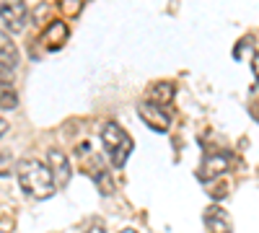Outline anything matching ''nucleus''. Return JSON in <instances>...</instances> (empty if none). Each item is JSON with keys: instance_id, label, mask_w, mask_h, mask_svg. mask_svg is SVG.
I'll use <instances>...</instances> for the list:
<instances>
[{"instance_id": "5", "label": "nucleus", "mask_w": 259, "mask_h": 233, "mask_svg": "<svg viewBox=\"0 0 259 233\" xmlns=\"http://www.w3.org/2000/svg\"><path fill=\"white\" fill-rule=\"evenodd\" d=\"M138 114H140V119H143L153 132H168L171 114H168L163 107H156V104H150V101H140V104H138Z\"/></svg>"}, {"instance_id": "19", "label": "nucleus", "mask_w": 259, "mask_h": 233, "mask_svg": "<svg viewBox=\"0 0 259 233\" xmlns=\"http://www.w3.org/2000/svg\"><path fill=\"white\" fill-rule=\"evenodd\" d=\"M0 233H6V230H0Z\"/></svg>"}, {"instance_id": "7", "label": "nucleus", "mask_w": 259, "mask_h": 233, "mask_svg": "<svg viewBox=\"0 0 259 233\" xmlns=\"http://www.w3.org/2000/svg\"><path fill=\"white\" fill-rule=\"evenodd\" d=\"M228 168H231V153H226V151L210 153V156H205L197 176H200V179H215V176H223Z\"/></svg>"}, {"instance_id": "6", "label": "nucleus", "mask_w": 259, "mask_h": 233, "mask_svg": "<svg viewBox=\"0 0 259 233\" xmlns=\"http://www.w3.org/2000/svg\"><path fill=\"white\" fill-rule=\"evenodd\" d=\"M47 166L52 171V179L57 187H68L70 184V176H73V166L68 161V156H65L62 151H57V148H52V151L47 153Z\"/></svg>"}, {"instance_id": "8", "label": "nucleus", "mask_w": 259, "mask_h": 233, "mask_svg": "<svg viewBox=\"0 0 259 233\" xmlns=\"http://www.w3.org/2000/svg\"><path fill=\"white\" fill-rule=\"evenodd\" d=\"M205 230L207 233H233V223H231V215L226 213V210L221 205H210L205 210Z\"/></svg>"}, {"instance_id": "17", "label": "nucleus", "mask_w": 259, "mask_h": 233, "mask_svg": "<svg viewBox=\"0 0 259 233\" xmlns=\"http://www.w3.org/2000/svg\"><path fill=\"white\" fill-rule=\"evenodd\" d=\"M6 132H8V122H6L3 117H0V137H3Z\"/></svg>"}, {"instance_id": "12", "label": "nucleus", "mask_w": 259, "mask_h": 233, "mask_svg": "<svg viewBox=\"0 0 259 233\" xmlns=\"http://www.w3.org/2000/svg\"><path fill=\"white\" fill-rule=\"evenodd\" d=\"M18 107V96H16V91H0V109H6V112H13Z\"/></svg>"}, {"instance_id": "3", "label": "nucleus", "mask_w": 259, "mask_h": 233, "mask_svg": "<svg viewBox=\"0 0 259 233\" xmlns=\"http://www.w3.org/2000/svg\"><path fill=\"white\" fill-rule=\"evenodd\" d=\"M78 156H80V161H83V163H80V166H83V171L94 179V184H96L99 192L106 195V197L114 195V181H112L109 171H106V166H104L101 156L91 151V145H89V143L78 145Z\"/></svg>"}, {"instance_id": "18", "label": "nucleus", "mask_w": 259, "mask_h": 233, "mask_svg": "<svg viewBox=\"0 0 259 233\" xmlns=\"http://www.w3.org/2000/svg\"><path fill=\"white\" fill-rule=\"evenodd\" d=\"M119 233H138V230H133V228H124V230H119Z\"/></svg>"}, {"instance_id": "4", "label": "nucleus", "mask_w": 259, "mask_h": 233, "mask_svg": "<svg viewBox=\"0 0 259 233\" xmlns=\"http://www.w3.org/2000/svg\"><path fill=\"white\" fill-rule=\"evenodd\" d=\"M0 18H3L8 31H13V34L24 31L26 18H29L26 3L24 0H0Z\"/></svg>"}, {"instance_id": "16", "label": "nucleus", "mask_w": 259, "mask_h": 233, "mask_svg": "<svg viewBox=\"0 0 259 233\" xmlns=\"http://www.w3.org/2000/svg\"><path fill=\"white\" fill-rule=\"evenodd\" d=\"M251 70H254V75H256V80H259V52H256L254 60H251Z\"/></svg>"}, {"instance_id": "9", "label": "nucleus", "mask_w": 259, "mask_h": 233, "mask_svg": "<svg viewBox=\"0 0 259 233\" xmlns=\"http://www.w3.org/2000/svg\"><path fill=\"white\" fill-rule=\"evenodd\" d=\"M68 26H65V21H60V18H55V21H50L47 24V29H45V47L50 50V52H57V50H62V44L68 41Z\"/></svg>"}, {"instance_id": "10", "label": "nucleus", "mask_w": 259, "mask_h": 233, "mask_svg": "<svg viewBox=\"0 0 259 233\" xmlns=\"http://www.w3.org/2000/svg\"><path fill=\"white\" fill-rule=\"evenodd\" d=\"M174 83L171 80H158V83H153L150 86V91H148V101L150 104H156V107H168L171 101H174Z\"/></svg>"}, {"instance_id": "11", "label": "nucleus", "mask_w": 259, "mask_h": 233, "mask_svg": "<svg viewBox=\"0 0 259 233\" xmlns=\"http://www.w3.org/2000/svg\"><path fill=\"white\" fill-rule=\"evenodd\" d=\"M21 62V55L13 44V39L6 34V31H0V65H8L16 70V65Z\"/></svg>"}, {"instance_id": "14", "label": "nucleus", "mask_w": 259, "mask_h": 233, "mask_svg": "<svg viewBox=\"0 0 259 233\" xmlns=\"http://www.w3.org/2000/svg\"><path fill=\"white\" fill-rule=\"evenodd\" d=\"M0 83H3V86H11L13 83V68L0 65Z\"/></svg>"}, {"instance_id": "15", "label": "nucleus", "mask_w": 259, "mask_h": 233, "mask_svg": "<svg viewBox=\"0 0 259 233\" xmlns=\"http://www.w3.org/2000/svg\"><path fill=\"white\" fill-rule=\"evenodd\" d=\"M85 233H106V225H104V223H99V220H94L89 228H85Z\"/></svg>"}, {"instance_id": "13", "label": "nucleus", "mask_w": 259, "mask_h": 233, "mask_svg": "<svg viewBox=\"0 0 259 233\" xmlns=\"http://www.w3.org/2000/svg\"><path fill=\"white\" fill-rule=\"evenodd\" d=\"M13 171H16V166H13L11 153H0V176H11Z\"/></svg>"}, {"instance_id": "1", "label": "nucleus", "mask_w": 259, "mask_h": 233, "mask_svg": "<svg viewBox=\"0 0 259 233\" xmlns=\"http://www.w3.org/2000/svg\"><path fill=\"white\" fill-rule=\"evenodd\" d=\"M16 174H18V184L26 195H31L34 200H50L57 192V184L52 179V171L47 163H39V161H24L16 166Z\"/></svg>"}, {"instance_id": "2", "label": "nucleus", "mask_w": 259, "mask_h": 233, "mask_svg": "<svg viewBox=\"0 0 259 233\" xmlns=\"http://www.w3.org/2000/svg\"><path fill=\"white\" fill-rule=\"evenodd\" d=\"M101 143H104V151L109 156L114 168H122L133 153V137H130L117 122H104L101 124Z\"/></svg>"}]
</instances>
